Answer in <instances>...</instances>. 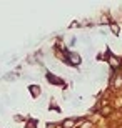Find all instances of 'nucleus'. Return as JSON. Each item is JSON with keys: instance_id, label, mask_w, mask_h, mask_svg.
<instances>
[{"instance_id": "20e7f679", "label": "nucleus", "mask_w": 122, "mask_h": 128, "mask_svg": "<svg viewBox=\"0 0 122 128\" xmlns=\"http://www.w3.org/2000/svg\"><path fill=\"white\" fill-rule=\"evenodd\" d=\"M60 78H57V76H52V75H49V82H52V83H57V85H59V83H60Z\"/></svg>"}, {"instance_id": "423d86ee", "label": "nucleus", "mask_w": 122, "mask_h": 128, "mask_svg": "<svg viewBox=\"0 0 122 128\" xmlns=\"http://www.w3.org/2000/svg\"><path fill=\"white\" fill-rule=\"evenodd\" d=\"M110 27H112V32L114 33H119V27H117V25H110Z\"/></svg>"}, {"instance_id": "f257e3e1", "label": "nucleus", "mask_w": 122, "mask_h": 128, "mask_svg": "<svg viewBox=\"0 0 122 128\" xmlns=\"http://www.w3.org/2000/svg\"><path fill=\"white\" fill-rule=\"evenodd\" d=\"M67 60H69L70 65H79L80 63V55L79 53H69V55H67Z\"/></svg>"}, {"instance_id": "f03ea898", "label": "nucleus", "mask_w": 122, "mask_h": 128, "mask_svg": "<svg viewBox=\"0 0 122 128\" xmlns=\"http://www.w3.org/2000/svg\"><path fill=\"white\" fill-rule=\"evenodd\" d=\"M109 65L114 66V68H115V66H119V58H115L114 55H110V57H109Z\"/></svg>"}, {"instance_id": "0eeeda50", "label": "nucleus", "mask_w": 122, "mask_h": 128, "mask_svg": "<svg viewBox=\"0 0 122 128\" xmlns=\"http://www.w3.org/2000/svg\"><path fill=\"white\" fill-rule=\"evenodd\" d=\"M27 128H35V123H28V125H27Z\"/></svg>"}, {"instance_id": "39448f33", "label": "nucleus", "mask_w": 122, "mask_h": 128, "mask_svg": "<svg viewBox=\"0 0 122 128\" xmlns=\"http://www.w3.org/2000/svg\"><path fill=\"white\" fill-rule=\"evenodd\" d=\"M72 126H74V120H69L64 123V128H72Z\"/></svg>"}, {"instance_id": "7ed1b4c3", "label": "nucleus", "mask_w": 122, "mask_h": 128, "mask_svg": "<svg viewBox=\"0 0 122 128\" xmlns=\"http://www.w3.org/2000/svg\"><path fill=\"white\" fill-rule=\"evenodd\" d=\"M30 92H32L33 96H38L40 95V86H30Z\"/></svg>"}, {"instance_id": "6e6552de", "label": "nucleus", "mask_w": 122, "mask_h": 128, "mask_svg": "<svg viewBox=\"0 0 122 128\" xmlns=\"http://www.w3.org/2000/svg\"><path fill=\"white\" fill-rule=\"evenodd\" d=\"M47 128H55V125H47Z\"/></svg>"}]
</instances>
